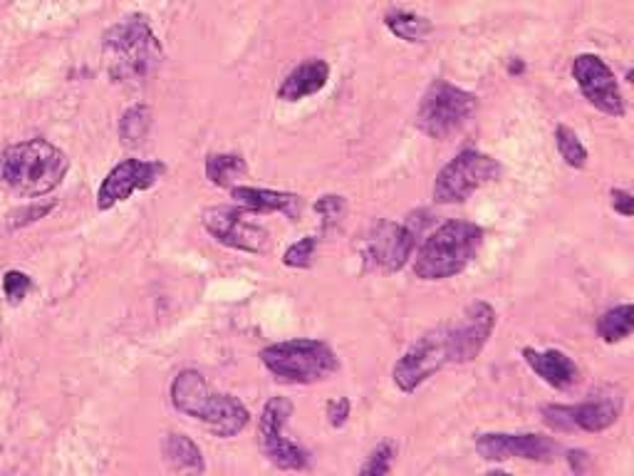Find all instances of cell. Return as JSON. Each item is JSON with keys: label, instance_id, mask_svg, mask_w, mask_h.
I'll use <instances>...</instances> for the list:
<instances>
[{"label": "cell", "instance_id": "cell-1", "mask_svg": "<svg viewBox=\"0 0 634 476\" xmlns=\"http://www.w3.org/2000/svg\"><path fill=\"white\" fill-rule=\"evenodd\" d=\"M496 328V311L486 301L463 308L449 323L436 325L417 338L409 350L397 360L391 380L401 392H417L449 365H467L476 360L488 346Z\"/></svg>", "mask_w": 634, "mask_h": 476}, {"label": "cell", "instance_id": "cell-2", "mask_svg": "<svg viewBox=\"0 0 634 476\" xmlns=\"http://www.w3.org/2000/svg\"><path fill=\"white\" fill-rule=\"evenodd\" d=\"M172 404L184 417L201 422L211 435L221 439L236 437L251 422V412L234 394L213 392L207 377L196 369H184L172 383Z\"/></svg>", "mask_w": 634, "mask_h": 476}, {"label": "cell", "instance_id": "cell-3", "mask_svg": "<svg viewBox=\"0 0 634 476\" xmlns=\"http://www.w3.org/2000/svg\"><path fill=\"white\" fill-rule=\"evenodd\" d=\"M104 55L117 83L139 85L162 63V42L151 30L147 15H129L104 33Z\"/></svg>", "mask_w": 634, "mask_h": 476}, {"label": "cell", "instance_id": "cell-4", "mask_svg": "<svg viewBox=\"0 0 634 476\" xmlns=\"http://www.w3.org/2000/svg\"><path fill=\"white\" fill-rule=\"evenodd\" d=\"M70 170V159L45 139L8 147L0 154V181L23 197H40L58 189Z\"/></svg>", "mask_w": 634, "mask_h": 476}, {"label": "cell", "instance_id": "cell-5", "mask_svg": "<svg viewBox=\"0 0 634 476\" xmlns=\"http://www.w3.org/2000/svg\"><path fill=\"white\" fill-rule=\"evenodd\" d=\"M484 243V228L471 222H446L426 236L414 259V276L419 280H446L476 259Z\"/></svg>", "mask_w": 634, "mask_h": 476}, {"label": "cell", "instance_id": "cell-6", "mask_svg": "<svg viewBox=\"0 0 634 476\" xmlns=\"http://www.w3.org/2000/svg\"><path fill=\"white\" fill-rule=\"evenodd\" d=\"M261 363L285 385H312L327 380L339 367L333 348L323 340H285L261 350Z\"/></svg>", "mask_w": 634, "mask_h": 476}, {"label": "cell", "instance_id": "cell-7", "mask_svg": "<svg viewBox=\"0 0 634 476\" xmlns=\"http://www.w3.org/2000/svg\"><path fill=\"white\" fill-rule=\"evenodd\" d=\"M476 108L478 100L471 92L446 79H434L419 102L414 125L426 137L446 139L469 125Z\"/></svg>", "mask_w": 634, "mask_h": 476}, {"label": "cell", "instance_id": "cell-8", "mask_svg": "<svg viewBox=\"0 0 634 476\" xmlns=\"http://www.w3.org/2000/svg\"><path fill=\"white\" fill-rule=\"evenodd\" d=\"M624 394L620 387L602 385L580 404H548L543 408V422L556 431H605L620 419Z\"/></svg>", "mask_w": 634, "mask_h": 476}, {"label": "cell", "instance_id": "cell-9", "mask_svg": "<svg viewBox=\"0 0 634 476\" xmlns=\"http://www.w3.org/2000/svg\"><path fill=\"white\" fill-rule=\"evenodd\" d=\"M498 174H501V164L494 156L478 152V149H463L436 174L434 201L442 206L461 204L473 191L498 179Z\"/></svg>", "mask_w": 634, "mask_h": 476}, {"label": "cell", "instance_id": "cell-10", "mask_svg": "<svg viewBox=\"0 0 634 476\" xmlns=\"http://www.w3.org/2000/svg\"><path fill=\"white\" fill-rule=\"evenodd\" d=\"M290 414L293 402L288 397H271L261 412V419H258V442H261L263 454L273 466L288 472H302L310 466V454L283 435Z\"/></svg>", "mask_w": 634, "mask_h": 476}, {"label": "cell", "instance_id": "cell-11", "mask_svg": "<svg viewBox=\"0 0 634 476\" xmlns=\"http://www.w3.org/2000/svg\"><path fill=\"white\" fill-rule=\"evenodd\" d=\"M203 228L228 249L263 255L271 251V234L253 222V211L244 206H213L203 211Z\"/></svg>", "mask_w": 634, "mask_h": 476}, {"label": "cell", "instance_id": "cell-12", "mask_svg": "<svg viewBox=\"0 0 634 476\" xmlns=\"http://www.w3.org/2000/svg\"><path fill=\"white\" fill-rule=\"evenodd\" d=\"M419 231L422 228L414 226V218H409L407 224H374L362 241L364 263L382 273L401 271L414 255Z\"/></svg>", "mask_w": 634, "mask_h": 476}, {"label": "cell", "instance_id": "cell-13", "mask_svg": "<svg viewBox=\"0 0 634 476\" xmlns=\"http://www.w3.org/2000/svg\"><path fill=\"white\" fill-rule=\"evenodd\" d=\"M476 452L488 462H552L560 454V444L552 437L535 435V431H521V435L488 431L476 437Z\"/></svg>", "mask_w": 634, "mask_h": 476}, {"label": "cell", "instance_id": "cell-14", "mask_svg": "<svg viewBox=\"0 0 634 476\" xmlns=\"http://www.w3.org/2000/svg\"><path fill=\"white\" fill-rule=\"evenodd\" d=\"M573 77L580 92H583L585 100L591 102L595 110L610 114V117H622L624 110H627L618 85V77H614V73L607 67L602 58L591 55V52L577 55L573 60Z\"/></svg>", "mask_w": 634, "mask_h": 476}, {"label": "cell", "instance_id": "cell-15", "mask_svg": "<svg viewBox=\"0 0 634 476\" xmlns=\"http://www.w3.org/2000/svg\"><path fill=\"white\" fill-rule=\"evenodd\" d=\"M166 172L164 162H145V159H124L122 164L104 176L97 191V209L107 211L120 201H127L134 191H147L162 179Z\"/></svg>", "mask_w": 634, "mask_h": 476}, {"label": "cell", "instance_id": "cell-16", "mask_svg": "<svg viewBox=\"0 0 634 476\" xmlns=\"http://www.w3.org/2000/svg\"><path fill=\"white\" fill-rule=\"evenodd\" d=\"M523 360L543 383L556 387V390H570V387H575L580 380L577 365L562 350L525 348Z\"/></svg>", "mask_w": 634, "mask_h": 476}, {"label": "cell", "instance_id": "cell-17", "mask_svg": "<svg viewBox=\"0 0 634 476\" xmlns=\"http://www.w3.org/2000/svg\"><path fill=\"white\" fill-rule=\"evenodd\" d=\"M330 79V65L320 58H310L306 63H300L298 67H293L288 75H285L283 85L278 87V100L285 102H300L310 95H318Z\"/></svg>", "mask_w": 634, "mask_h": 476}, {"label": "cell", "instance_id": "cell-18", "mask_svg": "<svg viewBox=\"0 0 634 476\" xmlns=\"http://www.w3.org/2000/svg\"><path fill=\"white\" fill-rule=\"evenodd\" d=\"M231 197L238 201L253 214H285L288 218H298L300 214V197L288 191H273V189H256V187H231Z\"/></svg>", "mask_w": 634, "mask_h": 476}, {"label": "cell", "instance_id": "cell-19", "mask_svg": "<svg viewBox=\"0 0 634 476\" xmlns=\"http://www.w3.org/2000/svg\"><path fill=\"white\" fill-rule=\"evenodd\" d=\"M164 460L169 469L178 474H203L207 472V462L199 444L191 437L182 435V431H169L164 439Z\"/></svg>", "mask_w": 634, "mask_h": 476}, {"label": "cell", "instance_id": "cell-20", "mask_svg": "<svg viewBox=\"0 0 634 476\" xmlns=\"http://www.w3.org/2000/svg\"><path fill=\"white\" fill-rule=\"evenodd\" d=\"M248 174L246 159L240 154H209L207 156V179L213 187H236L238 179Z\"/></svg>", "mask_w": 634, "mask_h": 476}, {"label": "cell", "instance_id": "cell-21", "mask_svg": "<svg viewBox=\"0 0 634 476\" xmlns=\"http://www.w3.org/2000/svg\"><path fill=\"white\" fill-rule=\"evenodd\" d=\"M384 25H387L391 35H397L405 42H424L434 30V25L426 17L407 11L387 13L384 15Z\"/></svg>", "mask_w": 634, "mask_h": 476}, {"label": "cell", "instance_id": "cell-22", "mask_svg": "<svg viewBox=\"0 0 634 476\" xmlns=\"http://www.w3.org/2000/svg\"><path fill=\"white\" fill-rule=\"evenodd\" d=\"M634 330V308L630 303L612 308L607 311L600 321H597V333L605 342H622L627 340Z\"/></svg>", "mask_w": 634, "mask_h": 476}, {"label": "cell", "instance_id": "cell-23", "mask_svg": "<svg viewBox=\"0 0 634 476\" xmlns=\"http://www.w3.org/2000/svg\"><path fill=\"white\" fill-rule=\"evenodd\" d=\"M151 129V108L149 104H134L120 120V137L127 147H139Z\"/></svg>", "mask_w": 634, "mask_h": 476}, {"label": "cell", "instance_id": "cell-24", "mask_svg": "<svg viewBox=\"0 0 634 476\" xmlns=\"http://www.w3.org/2000/svg\"><path fill=\"white\" fill-rule=\"evenodd\" d=\"M556 145L558 152L562 156L570 170H585L587 166V149L580 142V137L568 125H558L556 129Z\"/></svg>", "mask_w": 634, "mask_h": 476}, {"label": "cell", "instance_id": "cell-25", "mask_svg": "<svg viewBox=\"0 0 634 476\" xmlns=\"http://www.w3.org/2000/svg\"><path fill=\"white\" fill-rule=\"evenodd\" d=\"M395 456H397V444L391 442V439H384L377 447L372 449L368 462L362 464L360 474L362 476H384L391 472V464H395Z\"/></svg>", "mask_w": 634, "mask_h": 476}, {"label": "cell", "instance_id": "cell-26", "mask_svg": "<svg viewBox=\"0 0 634 476\" xmlns=\"http://www.w3.org/2000/svg\"><path fill=\"white\" fill-rule=\"evenodd\" d=\"M315 249H318V236H306L288 246L283 253V263L288 268H310L312 259H315Z\"/></svg>", "mask_w": 634, "mask_h": 476}, {"label": "cell", "instance_id": "cell-27", "mask_svg": "<svg viewBox=\"0 0 634 476\" xmlns=\"http://www.w3.org/2000/svg\"><path fill=\"white\" fill-rule=\"evenodd\" d=\"M345 211H347V201L345 197H337V193H327V197L318 199V204H315V214L320 216L323 231H330V228H335L339 222H343Z\"/></svg>", "mask_w": 634, "mask_h": 476}, {"label": "cell", "instance_id": "cell-28", "mask_svg": "<svg viewBox=\"0 0 634 476\" xmlns=\"http://www.w3.org/2000/svg\"><path fill=\"white\" fill-rule=\"evenodd\" d=\"M3 290H5L8 301H13V303H21L23 298H25V293H28V290H30V278L25 276V273H21V271H11V273H5Z\"/></svg>", "mask_w": 634, "mask_h": 476}, {"label": "cell", "instance_id": "cell-29", "mask_svg": "<svg viewBox=\"0 0 634 476\" xmlns=\"http://www.w3.org/2000/svg\"><path fill=\"white\" fill-rule=\"evenodd\" d=\"M327 422L333 429H343L350 419V400L347 397H337V400L327 402Z\"/></svg>", "mask_w": 634, "mask_h": 476}, {"label": "cell", "instance_id": "cell-30", "mask_svg": "<svg viewBox=\"0 0 634 476\" xmlns=\"http://www.w3.org/2000/svg\"><path fill=\"white\" fill-rule=\"evenodd\" d=\"M610 199H612V209L618 211L620 216L624 218H630L634 214V197L630 191H624V189H612L610 191Z\"/></svg>", "mask_w": 634, "mask_h": 476}]
</instances>
